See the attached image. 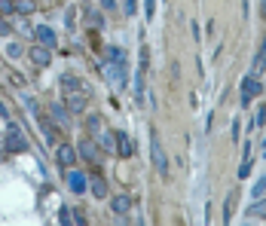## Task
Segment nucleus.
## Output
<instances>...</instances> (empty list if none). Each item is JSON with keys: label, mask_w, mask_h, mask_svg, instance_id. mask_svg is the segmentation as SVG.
I'll return each mask as SVG.
<instances>
[{"label": "nucleus", "mask_w": 266, "mask_h": 226, "mask_svg": "<svg viewBox=\"0 0 266 226\" xmlns=\"http://www.w3.org/2000/svg\"><path fill=\"white\" fill-rule=\"evenodd\" d=\"M104 77H107V83L113 89H126V83H129V61L126 58L123 61H107L104 64Z\"/></svg>", "instance_id": "1"}, {"label": "nucleus", "mask_w": 266, "mask_h": 226, "mask_svg": "<svg viewBox=\"0 0 266 226\" xmlns=\"http://www.w3.org/2000/svg\"><path fill=\"white\" fill-rule=\"evenodd\" d=\"M150 159H153V168L159 171V178H168V156L162 150V141L156 132H150Z\"/></svg>", "instance_id": "2"}, {"label": "nucleus", "mask_w": 266, "mask_h": 226, "mask_svg": "<svg viewBox=\"0 0 266 226\" xmlns=\"http://www.w3.org/2000/svg\"><path fill=\"white\" fill-rule=\"evenodd\" d=\"M6 150H9V153H25V150H28V141H25L21 129H18L15 122L6 125Z\"/></svg>", "instance_id": "3"}, {"label": "nucleus", "mask_w": 266, "mask_h": 226, "mask_svg": "<svg viewBox=\"0 0 266 226\" xmlns=\"http://www.w3.org/2000/svg\"><path fill=\"white\" fill-rule=\"evenodd\" d=\"M260 92H263V86H260V77H257V73H248V77L242 80V104L248 107V104H251V101H254Z\"/></svg>", "instance_id": "4"}, {"label": "nucleus", "mask_w": 266, "mask_h": 226, "mask_svg": "<svg viewBox=\"0 0 266 226\" xmlns=\"http://www.w3.org/2000/svg\"><path fill=\"white\" fill-rule=\"evenodd\" d=\"M77 156H83L89 165H98V162H101V147H98L92 138H83L80 147H77Z\"/></svg>", "instance_id": "5"}, {"label": "nucleus", "mask_w": 266, "mask_h": 226, "mask_svg": "<svg viewBox=\"0 0 266 226\" xmlns=\"http://www.w3.org/2000/svg\"><path fill=\"white\" fill-rule=\"evenodd\" d=\"M34 37H37V43H40V46H46V49H55V46H58L55 31H52V28H46V24H37V28H34Z\"/></svg>", "instance_id": "6"}, {"label": "nucleus", "mask_w": 266, "mask_h": 226, "mask_svg": "<svg viewBox=\"0 0 266 226\" xmlns=\"http://www.w3.org/2000/svg\"><path fill=\"white\" fill-rule=\"evenodd\" d=\"M113 138H116V153H119L123 159H132V156H135V144H132V138H129L126 132H113Z\"/></svg>", "instance_id": "7"}, {"label": "nucleus", "mask_w": 266, "mask_h": 226, "mask_svg": "<svg viewBox=\"0 0 266 226\" xmlns=\"http://www.w3.org/2000/svg\"><path fill=\"white\" fill-rule=\"evenodd\" d=\"M55 162L64 165V168H74V165H77V150L67 147V144H61V147L55 150Z\"/></svg>", "instance_id": "8"}, {"label": "nucleus", "mask_w": 266, "mask_h": 226, "mask_svg": "<svg viewBox=\"0 0 266 226\" xmlns=\"http://www.w3.org/2000/svg\"><path fill=\"white\" fill-rule=\"evenodd\" d=\"M86 187H89V181H86V174H83V171H67V190H70V193L83 196V193H86Z\"/></svg>", "instance_id": "9"}, {"label": "nucleus", "mask_w": 266, "mask_h": 226, "mask_svg": "<svg viewBox=\"0 0 266 226\" xmlns=\"http://www.w3.org/2000/svg\"><path fill=\"white\" fill-rule=\"evenodd\" d=\"M31 61L37 64V67H49V61H52V49H46V46H31Z\"/></svg>", "instance_id": "10"}, {"label": "nucleus", "mask_w": 266, "mask_h": 226, "mask_svg": "<svg viewBox=\"0 0 266 226\" xmlns=\"http://www.w3.org/2000/svg\"><path fill=\"white\" fill-rule=\"evenodd\" d=\"M132 205H135L132 196H113V199H110V211H113V214H129Z\"/></svg>", "instance_id": "11"}, {"label": "nucleus", "mask_w": 266, "mask_h": 226, "mask_svg": "<svg viewBox=\"0 0 266 226\" xmlns=\"http://www.w3.org/2000/svg\"><path fill=\"white\" fill-rule=\"evenodd\" d=\"M251 220H266V199L260 196V199H254L251 205H248V211H245Z\"/></svg>", "instance_id": "12"}, {"label": "nucleus", "mask_w": 266, "mask_h": 226, "mask_svg": "<svg viewBox=\"0 0 266 226\" xmlns=\"http://www.w3.org/2000/svg\"><path fill=\"white\" fill-rule=\"evenodd\" d=\"M67 113H70L67 107H61V104H49V116H52L58 125H67V122H70V116H67Z\"/></svg>", "instance_id": "13"}, {"label": "nucleus", "mask_w": 266, "mask_h": 226, "mask_svg": "<svg viewBox=\"0 0 266 226\" xmlns=\"http://www.w3.org/2000/svg\"><path fill=\"white\" fill-rule=\"evenodd\" d=\"M266 70V37L260 40V46H257V55H254V73L260 77Z\"/></svg>", "instance_id": "14"}, {"label": "nucleus", "mask_w": 266, "mask_h": 226, "mask_svg": "<svg viewBox=\"0 0 266 226\" xmlns=\"http://www.w3.org/2000/svg\"><path fill=\"white\" fill-rule=\"evenodd\" d=\"M37 122H40V129H43V135H46V141H49V144H58V141H61V132H58V129H52L43 116H37Z\"/></svg>", "instance_id": "15"}, {"label": "nucleus", "mask_w": 266, "mask_h": 226, "mask_svg": "<svg viewBox=\"0 0 266 226\" xmlns=\"http://www.w3.org/2000/svg\"><path fill=\"white\" fill-rule=\"evenodd\" d=\"M58 86H61V92H77V89H83V83H80L77 77H70V73H64V77L58 80Z\"/></svg>", "instance_id": "16"}, {"label": "nucleus", "mask_w": 266, "mask_h": 226, "mask_svg": "<svg viewBox=\"0 0 266 226\" xmlns=\"http://www.w3.org/2000/svg\"><path fill=\"white\" fill-rule=\"evenodd\" d=\"M107 193H110V190H107L104 178H98V174H95V178H92V196H95V199H107Z\"/></svg>", "instance_id": "17"}, {"label": "nucleus", "mask_w": 266, "mask_h": 226, "mask_svg": "<svg viewBox=\"0 0 266 226\" xmlns=\"http://www.w3.org/2000/svg\"><path fill=\"white\" fill-rule=\"evenodd\" d=\"M67 110L70 113H83L86 110V95H70L67 98Z\"/></svg>", "instance_id": "18"}, {"label": "nucleus", "mask_w": 266, "mask_h": 226, "mask_svg": "<svg viewBox=\"0 0 266 226\" xmlns=\"http://www.w3.org/2000/svg\"><path fill=\"white\" fill-rule=\"evenodd\" d=\"M98 147H101V150H116L113 132H98Z\"/></svg>", "instance_id": "19"}, {"label": "nucleus", "mask_w": 266, "mask_h": 226, "mask_svg": "<svg viewBox=\"0 0 266 226\" xmlns=\"http://www.w3.org/2000/svg\"><path fill=\"white\" fill-rule=\"evenodd\" d=\"M9 9H15V12H21V15H31L34 12V0H9Z\"/></svg>", "instance_id": "20"}, {"label": "nucleus", "mask_w": 266, "mask_h": 226, "mask_svg": "<svg viewBox=\"0 0 266 226\" xmlns=\"http://www.w3.org/2000/svg\"><path fill=\"white\" fill-rule=\"evenodd\" d=\"M138 70H141V73L150 70V49H147V46H141V52H138Z\"/></svg>", "instance_id": "21"}, {"label": "nucleus", "mask_w": 266, "mask_h": 226, "mask_svg": "<svg viewBox=\"0 0 266 226\" xmlns=\"http://www.w3.org/2000/svg\"><path fill=\"white\" fill-rule=\"evenodd\" d=\"M263 193H266V174H260V178L254 181V187H251V196H254V199H260Z\"/></svg>", "instance_id": "22"}, {"label": "nucleus", "mask_w": 266, "mask_h": 226, "mask_svg": "<svg viewBox=\"0 0 266 226\" xmlns=\"http://www.w3.org/2000/svg\"><path fill=\"white\" fill-rule=\"evenodd\" d=\"M58 223H61V226L74 223V211H70V208H64V205H61V208H58Z\"/></svg>", "instance_id": "23"}, {"label": "nucleus", "mask_w": 266, "mask_h": 226, "mask_svg": "<svg viewBox=\"0 0 266 226\" xmlns=\"http://www.w3.org/2000/svg\"><path fill=\"white\" fill-rule=\"evenodd\" d=\"M123 58H126V52H123L119 46H110V49H107V61H123Z\"/></svg>", "instance_id": "24"}, {"label": "nucleus", "mask_w": 266, "mask_h": 226, "mask_svg": "<svg viewBox=\"0 0 266 226\" xmlns=\"http://www.w3.org/2000/svg\"><path fill=\"white\" fill-rule=\"evenodd\" d=\"M251 165H254V162H251V156H245V159H242V165H239V178H251Z\"/></svg>", "instance_id": "25"}, {"label": "nucleus", "mask_w": 266, "mask_h": 226, "mask_svg": "<svg viewBox=\"0 0 266 226\" xmlns=\"http://www.w3.org/2000/svg\"><path fill=\"white\" fill-rule=\"evenodd\" d=\"M86 129L98 135V132H101V116H89V119H86Z\"/></svg>", "instance_id": "26"}, {"label": "nucleus", "mask_w": 266, "mask_h": 226, "mask_svg": "<svg viewBox=\"0 0 266 226\" xmlns=\"http://www.w3.org/2000/svg\"><path fill=\"white\" fill-rule=\"evenodd\" d=\"M233 220V196H227V202H224V223H230Z\"/></svg>", "instance_id": "27"}, {"label": "nucleus", "mask_w": 266, "mask_h": 226, "mask_svg": "<svg viewBox=\"0 0 266 226\" xmlns=\"http://www.w3.org/2000/svg\"><path fill=\"white\" fill-rule=\"evenodd\" d=\"M251 125H266V104H260V107H257V116L251 119Z\"/></svg>", "instance_id": "28"}, {"label": "nucleus", "mask_w": 266, "mask_h": 226, "mask_svg": "<svg viewBox=\"0 0 266 226\" xmlns=\"http://www.w3.org/2000/svg\"><path fill=\"white\" fill-rule=\"evenodd\" d=\"M12 34V21L9 18H0V37H9Z\"/></svg>", "instance_id": "29"}, {"label": "nucleus", "mask_w": 266, "mask_h": 226, "mask_svg": "<svg viewBox=\"0 0 266 226\" xmlns=\"http://www.w3.org/2000/svg\"><path fill=\"white\" fill-rule=\"evenodd\" d=\"M144 9H147V18L156 15V0H144Z\"/></svg>", "instance_id": "30"}, {"label": "nucleus", "mask_w": 266, "mask_h": 226, "mask_svg": "<svg viewBox=\"0 0 266 226\" xmlns=\"http://www.w3.org/2000/svg\"><path fill=\"white\" fill-rule=\"evenodd\" d=\"M135 9H138V0H126V15H135Z\"/></svg>", "instance_id": "31"}, {"label": "nucleus", "mask_w": 266, "mask_h": 226, "mask_svg": "<svg viewBox=\"0 0 266 226\" xmlns=\"http://www.w3.org/2000/svg\"><path fill=\"white\" fill-rule=\"evenodd\" d=\"M89 18H92V24H95V28H101V24H104V18H101V15H98V12H92V15H89Z\"/></svg>", "instance_id": "32"}, {"label": "nucleus", "mask_w": 266, "mask_h": 226, "mask_svg": "<svg viewBox=\"0 0 266 226\" xmlns=\"http://www.w3.org/2000/svg\"><path fill=\"white\" fill-rule=\"evenodd\" d=\"M74 223L83 226V223H86V214H83V211H74Z\"/></svg>", "instance_id": "33"}, {"label": "nucleus", "mask_w": 266, "mask_h": 226, "mask_svg": "<svg viewBox=\"0 0 266 226\" xmlns=\"http://www.w3.org/2000/svg\"><path fill=\"white\" fill-rule=\"evenodd\" d=\"M211 125H214V113H208V116H205V132H211Z\"/></svg>", "instance_id": "34"}, {"label": "nucleus", "mask_w": 266, "mask_h": 226, "mask_svg": "<svg viewBox=\"0 0 266 226\" xmlns=\"http://www.w3.org/2000/svg\"><path fill=\"white\" fill-rule=\"evenodd\" d=\"M239 132H242V125H239V119H233V141L239 138Z\"/></svg>", "instance_id": "35"}, {"label": "nucleus", "mask_w": 266, "mask_h": 226, "mask_svg": "<svg viewBox=\"0 0 266 226\" xmlns=\"http://www.w3.org/2000/svg\"><path fill=\"white\" fill-rule=\"evenodd\" d=\"M101 6H104V9H113V6H116V0H101Z\"/></svg>", "instance_id": "36"}, {"label": "nucleus", "mask_w": 266, "mask_h": 226, "mask_svg": "<svg viewBox=\"0 0 266 226\" xmlns=\"http://www.w3.org/2000/svg\"><path fill=\"white\" fill-rule=\"evenodd\" d=\"M0 116H9V110L3 107V101H0Z\"/></svg>", "instance_id": "37"}, {"label": "nucleus", "mask_w": 266, "mask_h": 226, "mask_svg": "<svg viewBox=\"0 0 266 226\" xmlns=\"http://www.w3.org/2000/svg\"><path fill=\"white\" fill-rule=\"evenodd\" d=\"M260 12H263V21H266V0H260Z\"/></svg>", "instance_id": "38"}, {"label": "nucleus", "mask_w": 266, "mask_h": 226, "mask_svg": "<svg viewBox=\"0 0 266 226\" xmlns=\"http://www.w3.org/2000/svg\"><path fill=\"white\" fill-rule=\"evenodd\" d=\"M263 156H266V138H263Z\"/></svg>", "instance_id": "39"}]
</instances>
